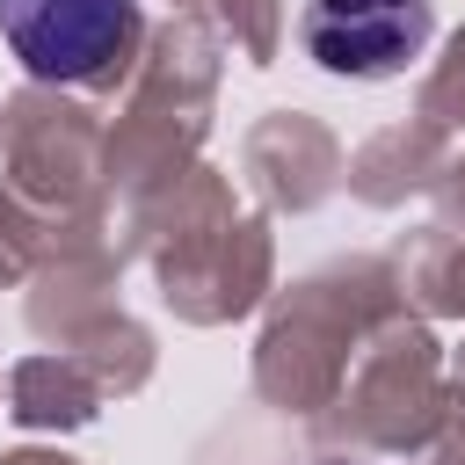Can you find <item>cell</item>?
Returning <instances> with one entry per match:
<instances>
[{
	"label": "cell",
	"instance_id": "1",
	"mask_svg": "<svg viewBox=\"0 0 465 465\" xmlns=\"http://www.w3.org/2000/svg\"><path fill=\"white\" fill-rule=\"evenodd\" d=\"M138 0H0V44L51 87H102L138 51Z\"/></svg>",
	"mask_w": 465,
	"mask_h": 465
},
{
	"label": "cell",
	"instance_id": "2",
	"mask_svg": "<svg viewBox=\"0 0 465 465\" xmlns=\"http://www.w3.org/2000/svg\"><path fill=\"white\" fill-rule=\"evenodd\" d=\"M436 36V0H305V58L349 80L407 73Z\"/></svg>",
	"mask_w": 465,
	"mask_h": 465
},
{
	"label": "cell",
	"instance_id": "3",
	"mask_svg": "<svg viewBox=\"0 0 465 465\" xmlns=\"http://www.w3.org/2000/svg\"><path fill=\"white\" fill-rule=\"evenodd\" d=\"M320 465H349V458H320Z\"/></svg>",
	"mask_w": 465,
	"mask_h": 465
}]
</instances>
